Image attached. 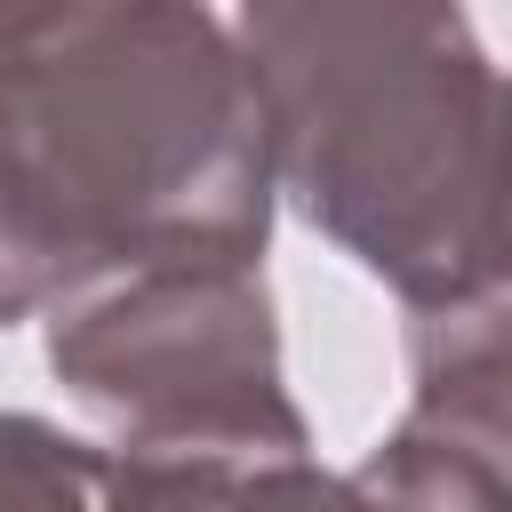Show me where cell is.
Returning <instances> with one entry per match:
<instances>
[{
    "instance_id": "obj_4",
    "label": "cell",
    "mask_w": 512,
    "mask_h": 512,
    "mask_svg": "<svg viewBox=\"0 0 512 512\" xmlns=\"http://www.w3.org/2000/svg\"><path fill=\"white\" fill-rule=\"evenodd\" d=\"M104 456L48 416L0 408V512H96Z\"/></svg>"
},
{
    "instance_id": "obj_1",
    "label": "cell",
    "mask_w": 512,
    "mask_h": 512,
    "mask_svg": "<svg viewBox=\"0 0 512 512\" xmlns=\"http://www.w3.org/2000/svg\"><path fill=\"white\" fill-rule=\"evenodd\" d=\"M272 160L224 16L0 8V328L144 264H264Z\"/></svg>"
},
{
    "instance_id": "obj_2",
    "label": "cell",
    "mask_w": 512,
    "mask_h": 512,
    "mask_svg": "<svg viewBox=\"0 0 512 512\" xmlns=\"http://www.w3.org/2000/svg\"><path fill=\"white\" fill-rule=\"evenodd\" d=\"M256 72L272 200L384 280L408 320L504 296V80L464 8L264 0L232 16Z\"/></svg>"
},
{
    "instance_id": "obj_3",
    "label": "cell",
    "mask_w": 512,
    "mask_h": 512,
    "mask_svg": "<svg viewBox=\"0 0 512 512\" xmlns=\"http://www.w3.org/2000/svg\"><path fill=\"white\" fill-rule=\"evenodd\" d=\"M56 384L112 424V448L144 440H264L312 448V424L280 368V312L264 264H144L48 312Z\"/></svg>"
}]
</instances>
